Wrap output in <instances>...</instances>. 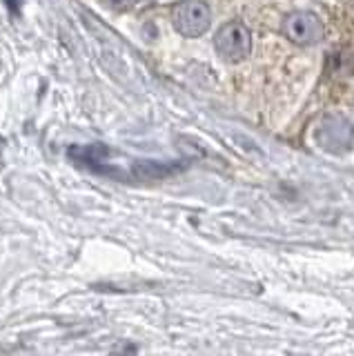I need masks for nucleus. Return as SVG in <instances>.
Returning a JSON list of instances; mask_svg holds the SVG:
<instances>
[{"mask_svg": "<svg viewBox=\"0 0 354 356\" xmlns=\"http://www.w3.org/2000/svg\"><path fill=\"white\" fill-rule=\"evenodd\" d=\"M283 33L287 40H292L296 44H316L323 38V22L312 11H294V14L285 16L283 20Z\"/></svg>", "mask_w": 354, "mask_h": 356, "instance_id": "20e7f679", "label": "nucleus"}, {"mask_svg": "<svg viewBox=\"0 0 354 356\" xmlns=\"http://www.w3.org/2000/svg\"><path fill=\"white\" fill-rule=\"evenodd\" d=\"M354 140V127L348 118L343 116H325L319 122L316 129V143L325 152L332 154H343L352 147Z\"/></svg>", "mask_w": 354, "mask_h": 356, "instance_id": "7ed1b4c3", "label": "nucleus"}, {"mask_svg": "<svg viewBox=\"0 0 354 356\" xmlns=\"http://www.w3.org/2000/svg\"><path fill=\"white\" fill-rule=\"evenodd\" d=\"M209 7L201 0H183L172 11L174 29L185 38H198L209 29Z\"/></svg>", "mask_w": 354, "mask_h": 356, "instance_id": "f257e3e1", "label": "nucleus"}, {"mask_svg": "<svg viewBox=\"0 0 354 356\" xmlns=\"http://www.w3.org/2000/svg\"><path fill=\"white\" fill-rule=\"evenodd\" d=\"M214 44H216V51L223 56L225 60L239 63V60L246 58V56H250V49H252L250 29L239 20L227 22V25H223L218 29Z\"/></svg>", "mask_w": 354, "mask_h": 356, "instance_id": "f03ea898", "label": "nucleus"}, {"mask_svg": "<svg viewBox=\"0 0 354 356\" xmlns=\"http://www.w3.org/2000/svg\"><path fill=\"white\" fill-rule=\"evenodd\" d=\"M5 5L9 7V11H12L14 16L20 14V7H23V0H5Z\"/></svg>", "mask_w": 354, "mask_h": 356, "instance_id": "423d86ee", "label": "nucleus"}, {"mask_svg": "<svg viewBox=\"0 0 354 356\" xmlns=\"http://www.w3.org/2000/svg\"><path fill=\"white\" fill-rule=\"evenodd\" d=\"M105 7L114 9V11H127L136 5V0H103Z\"/></svg>", "mask_w": 354, "mask_h": 356, "instance_id": "39448f33", "label": "nucleus"}]
</instances>
